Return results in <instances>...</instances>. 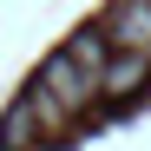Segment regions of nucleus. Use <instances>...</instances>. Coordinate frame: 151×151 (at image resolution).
Masks as SVG:
<instances>
[{"label":"nucleus","mask_w":151,"mask_h":151,"mask_svg":"<svg viewBox=\"0 0 151 151\" xmlns=\"http://www.w3.org/2000/svg\"><path fill=\"white\" fill-rule=\"evenodd\" d=\"M20 99L33 105V118H40V132H46V138H66L72 125L99 105V72H92V66H79V59L59 46V53L33 72V86L20 92Z\"/></svg>","instance_id":"1"},{"label":"nucleus","mask_w":151,"mask_h":151,"mask_svg":"<svg viewBox=\"0 0 151 151\" xmlns=\"http://www.w3.org/2000/svg\"><path fill=\"white\" fill-rule=\"evenodd\" d=\"M112 53H151V0H118V7L99 20Z\"/></svg>","instance_id":"2"},{"label":"nucleus","mask_w":151,"mask_h":151,"mask_svg":"<svg viewBox=\"0 0 151 151\" xmlns=\"http://www.w3.org/2000/svg\"><path fill=\"white\" fill-rule=\"evenodd\" d=\"M151 86V53H112L99 72V105H125Z\"/></svg>","instance_id":"3"},{"label":"nucleus","mask_w":151,"mask_h":151,"mask_svg":"<svg viewBox=\"0 0 151 151\" xmlns=\"http://www.w3.org/2000/svg\"><path fill=\"white\" fill-rule=\"evenodd\" d=\"M46 132H40V118H33V105L27 99H13L7 112H0V145H13V151H33Z\"/></svg>","instance_id":"4"},{"label":"nucleus","mask_w":151,"mask_h":151,"mask_svg":"<svg viewBox=\"0 0 151 151\" xmlns=\"http://www.w3.org/2000/svg\"><path fill=\"white\" fill-rule=\"evenodd\" d=\"M0 151H13V145H0Z\"/></svg>","instance_id":"5"}]
</instances>
